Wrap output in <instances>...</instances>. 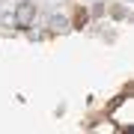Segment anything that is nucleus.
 Segmentation results:
<instances>
[{
    "label": "nucleus",
    "mask_w": 134,
    "mask_h": 134,
    "mask_svg": "<svg viewBox=\"0 0 134 134\" xmlns=\"http://www.w3.org/2000/svg\"><path fill=\"white\" fill-rule=\"evenodd\" d=\"M33 15H36V3H30V0H21V3L15 6V12H12V21H15L18 27H30Z\"/></svg>",
    "instance_id": "nucleus-1"
},
{
    "label": "nucleus",
    "mask_w": 134,
    "mask_h": 134,
    "mask_svg": "<svg viewBox=\"0 0 134 134\" xmlns=\"http://www.w3.org/2000/svg\"><path fill=\"white\" fill-rule=\"evenodd\" d=\"M48 27L51 30H69V21L63 18V15H51V18H48Z\"/></svg>",
    "instance_id": "nucleus-2"
}]
</instances>
